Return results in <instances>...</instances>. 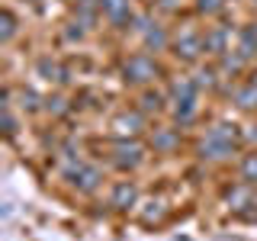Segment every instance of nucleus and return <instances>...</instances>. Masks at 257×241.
Here are the masks:
<instances>
[{"label":"nucleus","instance_id":"5","mask_svg":"<svg viewBox=\"0 0 257 241\" xmlns=\"http://www.w3.org/2000/svg\"><path fill=\"white\" fill-rule=\"evenodd\" d=\"M74 183H77V190L80 193H96L100 190V183H103V174H100V167H93V164H77V171H74Z\"/></svg>","mask_w":257,"mask_h":241},{"label":"nucleus","instance_id":"6","mask_svg":"<svg viewBox=\"0 0 257 241\" xmlns=\"http://www.w3.org/2000/svg\"><path fill=\"white\" fill-rule=\"evenodd\" d=\"M135 199H139V190H135V183H128V180H116L109 187V206H116V209H128V206H135Z\"/></svg>","mask_w":257,"mask_h":241},{"label":"nucleus","instance_id":"9","mask_svg":"<svg viewBox=\"0 0 257 241\" xmlns=\"http://www.w3.org/2000/svg\"><path fill=\"white\" fill-rule=\"evenodd\" d=\"M151 145H155L158 151H174V148H180V132L171 126H161L151 132Z\"/></svg>","mask_w":257,"mask_h":241},{"label":"nucleus","instance_id":"7","mask_svg":"<svg viewBox=\"0 0 257 241\" xmlns=\"http://www.w3.org/2000/svg\"><path fill=\"white\" fill-rule=\"evenodd\" d=\"M167 96H171V103L196 100V80H190V77H171V84H167Z\"/></svg>","mask_w":257,"mask_h":241},{"label":"nucleus","instance_id":"3","mask_svg":"<svg viewBox=\"0 0 257 241\" xmlns=\"http://www.w3.org/2000/svg\"><path fill=\"white\" fill-rule=\"evenodd\" d=\"M122 74H125L128 84H148V80H155V74H158V61L151 58L148 52H135V55H128Z\"/></svg>","mask_w":257,"mask_h":241},{"label":"nucleus","instance_id":"15","mask_svg":"<svg viewBox=\"0 0 257 241\" xmlns=\"http://www.w3.org/2000/svg\"><path fill=\"white\" fill-rule=\"evenodd\" d=\"M238 171H241V177H244L247 183H257V151H251V155L241 158Z\"/></svg>","mask_w":257,"mask_h":241},{"label":"nucleus","instance_id":"12","mask_svg":"<svg viewBox=\"0 0 257 241\" xmlns=\"http://www.w3.org/2000/svg\"><path fill=\"white\" fill-rule=\"evenodd\" d=\"M142 126H145L142 112H122V116L116 119V129H119L122 135H135V132H142Z\"/></svg>","mask_w":257,"mask_h":241},{"label":"nucleus","instance_id":"19","mask_svg":"<svg viewBox=\"0 0 257 241\" xmlns=\"http://www.w3.org/2000/svg\"><path fill=\"white\" fill-rule=\"evenodd\" d=\"M164 4H174V0H164Z\"/></svg>","mask_w":257,"mask_h":241},{"label":"nucleus","instance_id":"4","mask_svg":"<svg viewBox=\"0 0 257 241\" xmlns=\"http://www.w3.org/2000/svg\"><path fill=\"white\" fill-rule=\"evenodd\" d=\"M109 161H112V167H119V171H135V167L145 161V148L139 142H116Z\"/></svg>","mask_w":257,"mask_h":241},{"label":"nucleus","instance_id":"2","mask_svg":"<svg viewBox=\"0 0 257 241\" xmlns=\"http://www.w3.org/2000/svg\"><path fill=\"white\" fill-rule=\"evenodd\" d=\"M174 48L183 61H196L199 52H206V32H199L193 23H183V26L174 32Z\"/></svg>","mask_w":257,"mask_h":241},{"label":"nucleus","instance_id":"1","mask_svg":"<svg viewBox=\"0 0 257 241\" xmlns=\"http://www.w3.org/2000/svg\"><path fill=\"white\" fill-rule=\"evenodd\" d=\"M199 151H203L206 161H228L231 151H235V132H228L225 126L209 129L203 145H199Z\"/></svg>","mask_w":257,"mask_h":241},{"label":"nucleus","instance_id":"17","mask_svg":"<svg viewBox=\"0 0 257 241\" xmlns=\"http://www.w3.org/2000/svg\"><path fill=\"white\" fill-rule=\"evenodd\" d=\"M199 13H206V16H215V13H219L222 10V7H225V0H199Z\"/></svg>","mask_w":257,"mask_h":241},{"label":"nucleus","instance_id":"16","mask_svg":"<svg viewBox=\"0 0 257 241\" xmlns=\"http://www.w3.org/2000/svg\"><path fill=\"white\" fill-rule=\"evenodd\" d=\"M13 36H16V16L13 10H4V42H10Z\"/></svg>","mask_w":257,"mask_h":241},{"label":"nucleus","instance_id":"11","mask_svg":"<svg viewBox=\"0 0 257 241\" xmlns=\"http://www.w3.org/2000/svg\"><path fill=\"white\" fill-rule=\"evenodd\" d=\"M231 100L238 103V109H254V106H257V87H254V84H241V87H235Z\"/></svg>","mask_w":257,"mask_h":241},{"label":"nucleus","instance_id":"18","mask_svg":"<svg viewBox=\"0 0 257 241\" xmlns=\"http://www.w3.org/2000/svg\"><path fill=\"white\" fill-rule=\"evenodd\" d=\"M247 84H254V87H257V68L251 71V77H247Z\"/></svg>","mask_w":257,"mask_h":241},{"label":"nucleus","instance_id":"10","mask_svg":"<svg viewBox=\"0 0 257 241\" xmlns=\"http://www.w3.org/2000/svg\"><path fill=\"white\" fill-rule=\"evenodd\" d=\"M238 52L244 55L247 61L254 58V52H257V26H244V29H241V36H238Z\"/></svg>","mask_w":257,"mask_h":241},{"label":"nucleus","instance_id":"13","mask_svg":"<svg viewBox=\"0 0 257 241\" xmlns=\"http://www.w3.org/2000/svg\"><path fill=\"white\" fill-rule=\"evenodd\" d=\"M139 109H142V112H161V109H164V93H158V90H145V93H142Z\"/></svg>","mask_w":257,"mask_h":241},{"label":"nucleus","instance_id":"14","mask_svg":"<svg viewBox=\"0 0 257 241\" xmlns=\"http://www.w3.org/2000/svg\"><path fill=\"white\" fill-rule=\"evenodd\" d=\"M39 74H42V77H48V80H64V77H68V71H64L58 61H52V58H42V61H39Z\"/></svg>","mask_w":257,"mask_h":241},{"label":"nucleus","instance_id":"8","mask_svg":"<svg viewBox=\"0 0 257 241\" xmlns=\"http://www.w3.org/2000/svg\"><path fill=\"white\" fill-rule=\"evenodd\" d=\"M228 39H231V32L225 29V26H212L206 32V52H212V55H228Z\"/></svg>","mask_w":257,"mask_h":241}]
</instances>
